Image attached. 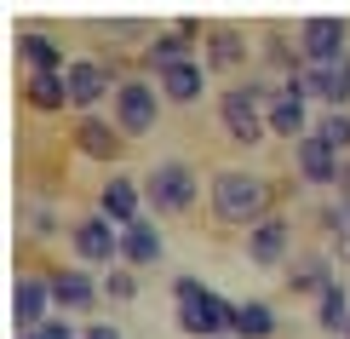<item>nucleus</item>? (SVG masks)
Instances as JSON below:
<instances>
[{"mask_svg":"<svg viewBox=\"0 0 350 339\" xmlns=\"http://www.w3.org/2000/svg\"><path fill=\"white\" fill-rule=\"evenodd\" d=\"M270 201H275V190H270V179H258V173H241V167L213 173V213L224 218V225H247V230L265 225Z\"/></svg>","mask_w":350,"mask_h":339,"instance_id":"nucleus-1","label":"nucleus"},{"mask_svg":"<svg viewBox=\"0 0 350 339\" xmlns=\"http://www.w3.org/2000/svg\"><path fill=\"white\" fill-rule=\"evenodd\" d=\"M172 299H178V328L196 334V339H218L236 322V305L218 299L213 288H201L196 276H178V282H172Z\"/></svg>","mask_w":350,"mask_h":339,"instance_id":"nucleus-2","label":"nucleus"},{"mask_svg":"<svg viewBox=\"0 0 350 339\" xmlns=\"http://www.w3.org/2000/svg\"><path fill=\"white\" fill-rule=\"evenodd\" d=\"M282 92V86H265V81H247V86H230L224 98H218V115H224V132L236 144H258L265 138V115H258V104H270V98Z\"/></svg>","mask_w":350,"mask_h":339,"instance_id":"nucleus-3","label":"nucleus"},{"mask_svg":"<svg viewBox=\"0 0 350 339\" xmlns=\"http://www.w3.org/2000/svg\"><path fill=\"white\" fill-rule=\"evenodd\" d=\"M144 196H150L155 213H189L196 208V173L184 161H161V167L144 179Z\"/></svg>","mask_w":350,"mask_h":339,"instance_id":"nucleus-4","label":"nucleus"},{"mask_svg":"<svg viewBox=\"0 0 350 339\" xmlns=\"http://www.w3.org/2000/svg\"><path fill=\"white\" fill-rule=\"evenodd\" d=\"M155 110H161V98H155L150 81H121L115 86V132H126V138H144V132L155 127Z\"/></svg>","mask_w":350,"mask_h":339,"instance_id":"nucleus-5","label":"nucleus"},{"mask_svg":"<svg viewBox=\"0 0 350 339\" xmlns=\"http://www.w3.org/2000/svg\"><path fill=\"white\" fill-rule=\"evenodd\" d=\"M287 86L316 92V98H327V104H350V58H339V64H299L293 75H287Z\"/></svg>","mask_w":350,"mask_h":339,"instance_id":"nucleus-6","label":"nucleus"},{"mask_svg":"<svg viewBox=\"0 0 350 339\" xmlns=\"http://www.w3.org/2000/svg\"><path fill=\"white\" fill-rule=\"evenodd\" d=\"M46 299H52V288L40 276H18V288H12V322H18V334H40L52 322Z\"/></svg>","mask_w":350,"mask_h":339,"instance_id":"nucleus-7","label":"nucleus"},{"mask_svg":"<svg viewBox=\"0 0 350 339\" xmlns=\"http://www.w3.org/2000/svg\"><path fill=\"white\" fill-rule=\"evenodd\" d=\"M299 40H304V64H339L345 58V23L339 18H304Z\"/></svg>","mask_w":350,"mask_h":339,"instance_id":"nucleus-8","label":"nucleus"},{"mask_svg":"<svg viewBox=\"0 0 350 339\" xmlns=\"http://www.w3.org/2000/svg\"><path fill=\"white\" fill-rule=\"evenodd\" d=\"M287 242H293V225H287L282 213H270L265 225L247 230V259H253V264H282L287 259Z\"/></svg>","mask_w":350,"mask_h":339,"instance_id":"nucleus-9","label":"nucleus"},{"mask_svg":"<svg viewBox=\"0 0 350 339\" xmlns=\"http://www.w3.org/2000/svg\"><path fill=\"white\" fill-rule=\"evenodd\" d=\"M75 253L86 264H109L115 253H121V236H115V225H109L104 213H92V218H81V225H75Z\"/></svg>","mask_w":350,"mask_h":339,"instance_id":"nucleus-10","label":"nucleus"},{"mask_svg":"<svg viewBox=\"0 0 350 339\" xmlns=\"http://www.w3.org/2000/svg\"><path fill=\"white\" fill-rule=\"evenodd\" d=\"M293 161H299V179H310V184H339V161H345V155H333L316 132H304V138L293 144Z\"/></svg>","mask_w":350,"mask_h":339,"instance_id":"nucleus-11","label":"nucleus"},{"mask_svg":"<svg viewBox=\"0 0 350 339\" xmlns=\"http://www.w3.org/2000/svg\"><path fill=\"white\" fill-rule=\"evenodd\" d=\"M189 40H196V23H178L172 35H155L150 47H144V64H150L155 75H167V69H178V64H196V58H189Z\"/></svg>","mask_w":350,"mask_h":339,"instance_id":"nucleus-12","label":"nucleus"},{"mask_svg":"<svg viewBox=\"0 0 350 339\" xmlns=\"http://www.w3.org/2000/svg\"><path fill=\"white\" fill-rule=\"evenodd\" d=\"M104 92H109V69L98 64V58H81V64H69V104L92 110Z\"/></svg>","mask_w":350,"mask_h":339,"instance_id":"nucleus-13","label":"nucleus"},{"mask_svg":"<svg viewBox=\"0 0 350 339\" xmlns=\"http://www.w3.org/2000/svg\"><path fill=\"white\" fill-rule=\"evenodd\" d=\"M265 121H270V132H282V138H299V132H304V92L282 81V92L270 98Z\"/></svg>","mask_w":350,"mask_h":339,"instance_id":"nucleus-14","label":"nucleus"},{"mask_svg":"<svg viewBox=\"0 0 350 339\" xmlns=\"http://www.w3.org/2000/svg\"><path fill=\"white\" fill-rule=\"evenodd\" d=\"M98 208H104V218L109 225H138V184L133 179H109L104 184V196H98Z\"/></svg>","mask_w":350,"mask_h":339,"instance_id":"nucleus-15","label":"nucleus"},{"mask_svg":"<svg viewBox=\"0 0 350 339\" xmlns=\"http://www.w3.org/2000/svg\"><path fill=\"white\" fill-rule=\"evenodd\" d=\"M121 259H126V264H155V259H161V230H155L150 218L126 225V230H121Z\"/></svg>","mask_w":350,"mask_h":339,"instance_id":"nucleus-16","label":"nucleus"},{"mask_svg":"<svg viewBox=\"0 0 350 339\" xmlns=\"http://www.w3.org/2000/svg\"><path fill=\"white\" fill-rule=\"evenodd\" d=\"M75 150L92 155V161H115V155H121V132H109L104 121H92V115H86V121L75 127Z\"/></svg>","mask_w":350,"mask_h":339,"instance_id":"nucleus-17","label":"nucleus"},{"mask_svg":"<svg viewBox=\"0 0 350 339\" xmlns=\"http://www.w3.org/2000/svg\"><path fill=\"white\" fill-rule=\"evenodd\" d=\"M46 288H52V299H57V305H69V311H86V305H98V288L86 282L81 271H52V276H46Z\"/></svg>","mask_w":350,"mask_h":339,"instance_id":"nucleus-18","label":"nucleus"},{"mask_svg":"<svg viewBox=\"0 0 350 339\" xmlns=\"http://www.w3.org/2000/svg\"><path fill=\"white\" fill-rule=\"evenodd\" d=\"M230 334H236V339H270V334H275V311H270L265 299H247V305H236Z\"/></svg>","mask_w":350,"mask_h":339,"instance_id":"nucleus-19","label":"nucleus"},{"mask_svg":"<svg viewBox=\"0 0 350 339\" xmlns=\"http://www.w3.org/2000/svg\"><path fill=\"white\" fill-rule=\"evenodd\" d=\"M18 52H23V64L35 69V75H57V69H64V47L46 40V35H23Z\"/></svg>","mask_w":350,"mask_h":339,"instance_id":"nucleus-20","label":"nucleus"},{"mask_svg":"<svg viewBox=\"0 0 350 339\" xmlns=\"http://www.w3.org/2000/svg\"><path fill=\"white\" fill-rule=\"evenodd\" d=\"M23 98H29L35 110H64V104H69V75H29Z\"/></svg>","mask_w":350,"mask_h":339,"instance_id":"nucleus-21","label":"nucleus"},{"mask_svg":"<svg viewBox=\"0 0 350 339\" xmlns=\"http://www.w3.org/2000/svg\"><path fill=\"white\" fill-rule=\"evenodd\" d=\"M161 92L172 98V104H189V98H201V64H178L161 75Z\"/></svg>","mask_w":350,"mask_h":339,"instance_id":"nucleus-22","label":"nucleus"},{"mask_svg":"<svg viewBox=\"0 0 350 339\" xmlns=\"http://www.w3.org/2000/svg\"><path fill=\"white\" fill-rule=\"evenodd\" d=\"M207 58H213V69H236L241 58H247V40L236 35V29H213V47H207Z\"/></svg>","mask_w":350,"mask_h":339,"instance_id":"nucleus-23","label":"nucleus"},{"mask_svg":"<svg viewBox=\"0 0 350 339\" xmlns=\"http://www.w3.org/2000/svg\"><path fill=\"white\" fill-rule=\"evenodd\" d=\"M316 322H322L327 334H345V328H350V299H345V288H339V282L322 293V311H316Z\"/></svg>","mask_w":350,"mask_h":339,"instance_id":"nucleus-24","label":"nucleus"},{"mask_svg":"<svg viewBox=\"0 0 350 339\" xmlns=\"http://www.w3.org/2000/svg\"><path fill=\"white\" fill-rule=\"evenodd\" d=\"M322 225H327V236H333V253L350 264V196H339V208L322 213Z\"/></svg>","mask_w":350,"mask_h":339,"instance_id":"nucleus-25","label":"nucleus"},{"mask_svg":"<svg viewBox=\"0 0 350 339\" xmlns=\"http://www.w3.org/2000/svg\"><path fill=\"white\" fill-rule=\"evenodd\" d=\"M287 282H293L299 293H316V299H322V293L333 288V271H327V259H310V264H299Z\"/></svg>","mask_w":350,"mask_h":339,"instance_id":"nucleus-26","label":"nucleus"},{"mask_svg":"<svg viewBox=\"0 0 350 339\" xmlns=\"http://www.w3.org/2000/svg\"><path fill=\"white\" fill-rule=\"evenodd\" d=\"M316 138H322L333 155H345V150H350V115H339V110L322 115V121H316Z\"/></svg>","mask_w":350,"mask_h":339,"instance_id":"nucleus-27","label":"nucleus"},{"mask_svg":"<svg viewBox=\"0 0 350 339\" xmlns=\"http://www.w3.org/2000/svg\"><path fill=\"white\" fill-rule=\"evenodd\" d=\"M104 293H109V299H133V293H138V282H133L126 271H115L109 282H104Z\"/></svg>","mask_w":350,"mask_h":339,"instance_id":"nucleus-28","label":"nucleus"},{"mask_svg":"<svg viewBox=\"0 0 350 339\" xmlns=\"http://www.w3.org/2000/svg\"><path fill=\"white\" fill-rule=\"evenodd\" d=\"M40 339H75V328H69V322H57V316H52L46 328H40Z\"/></svg>","mask_w":350,"mask_h":339,"instance_id":"nucleus-29","label":"nucleus"},{"mask_svg":"<svg viewBox=\"0 0 350 339\" xmlns=\"http://www.w3.org/2000/svg\"><path fill=\"white\" fill-rule=\"evenodd\" d=\"M81 339H121V334H115V328H109V322H92V328H86Z\"/></svg>","mask_w":350,"mask_h":339,"instance_id":"nucleus-30","label":"nucleus"},{"mask_svg":"<svg viewBox=\"0 0 350 339\" xmlns=\"http://www.w3.org/2000/svg\"><path fill=\"white\" fill-rule=\"evenodd\" d=\"M339 190L350 196V161H339Z\"/></svg>","mask_w":350,"mask_h":339,"instance_id":"nucleus-31","label":"nucleus"},{"mask_svg":"<svg viewBox=\"0 0 350 339\" xmlns=\"http://www.w3.org/2000/svg\"><path fill=\"white\" fill-rule=\"evenodd\" d=\"M18 339H40V334H18Z\"/></svg>","mask_w":350,"mask_h":339,"instance_id":"nucleus-32","label":"nucleus"}]
</instances>
